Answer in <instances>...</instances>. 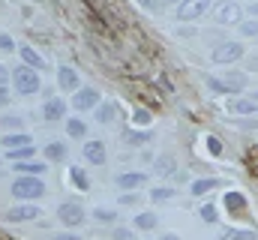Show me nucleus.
Masks as SVG:
<instances>
[{
  "mask_svg": "<svg viewBox=\"0 0 258 240\" xmlns=\"http://www.w3.org/2000/svg\"><path fill=\"white\" fill-rule=\"evenodd\" d=\"M162 240H180V237H177V234H165Z\"/></svg>",
  "mask_w": 258,
  "mask_h": 240,
  "instance_id": "47",
  "label": "nucleus"
},
{
  "mask_svg": "<svg viewBox=\"0 0 258 240\" xmlns=\"http://www.w3.org/2000/svg\"><path fill=\"white\" fill-rule=\"evenodd\" d=\"M243 12H249V15H252V18H258V0H249V6H246V9H243Z\"/></svg>",
  "mask_w": 258,
  "mask_h": 240,
  "instance_id": "40",
  "label": "nucleus"
},
{
  "mask_svg": "<svg viewBox=\"0 0 258 240\" xmlns=\"http://www.w3.org/2000/svg\"><path fill=\"white\" fill-rule=\"evenodd\" d=\"M177 36H195L192 27H177Z\"/></svg>",
  "mask_w": 258,
  "mask_h": 240,
  "instance_id": "43",
  "label": "nucleus"
},
{
  "mask_svg": "<svg viewBox=\"0 0 258 240\" xmlns=\"http://www.w3.org/2000/svg\"><path fill=\"white\" fill-rule=\"evenodd\" d=\"M66 105L63 99H57V96H51V99H45V105H42V117L48 120V123H57V120L66 117Z\"/></svg>",
  "mask_w": 258,
  "mask_h": 240,
  "instance_id": "11",
  "label": "nucleus"
},
{
  "mask_svg": "<svg viewBox=\"0 0 258 240\" xmlns=\"http://www.w3.org/2000/svg\"><path fill=\"white\" fill-rule=\"evenodd\" d=\"M9 78H12V75H9V69H6V66H0V87H6V84H9Z\"/></svg>",
  "mask_w": 258,
  "mask_h": 240,
  "instance_id": "39",
  "label": "nucleus"
},
{
  "mask_svg": "<svg viewBox=\"0 0 258 240\" xmlns=\"http://www.w3.org/2000/svg\"><path fill=\"white\" fill-rule=\"evenodd\" d=\"M12 87H15L18 96H36L42 90V78H39L36 69L18 66V69H12Z\"/></svg>",
  "mask_w": 258,
  "mask_h": 240,
  "instance_id": "2",
  "label": "nucleus"
},
{
  "mask_svg": "<svg viewBox=\"0 0 258 240\" xmlns=\"http://www.w3.org/2000/svg\"><path fill=\"white\" fill-rule=\"evenodd\" d=\"M114 117H117V105L114 102H99L96 105V120L99 123H111Z\"/></svg>",
  "mask_w": 258,
  "mask_h": 240,
  "instance_id": "24",
  "label": "nucleus"
},
{
  "mask_svg": "<svg viewBox=\"0 0 258 240\" xmlns=\"http://www.w3.org/2000/svg\"><path fill=\"white\" fill-rule=\"evenodd\" d=\"M207 147H210V153H213V156H219V153H222V144H219V138H207Z\"/></svg>",
  "mask_w": 258,
  "mask_h": 240,
  "instance_id": "38",
  "label": "nucleus"
},
{
  "mask_svg": "<svg viewBox=\"0 0 258 240\" xmlns=\"http://www.w3.org/2000/svg\"><path fill=\"white\" fill-rule=\"evenodd\" d=\"M138 201H141L138 192H123V195H120V204H123V207H135Z\"/></svg>",
  "mask_w": 258,
  "mask_h": 240,
  "instance_id": "33",
  "label": "nucleus"
},
{
  "mask_svg": "<svg viewBox=\"0 0 258 240\" xmlns=\"http://www.w3.org/2000/svg\"><path fill=\"white\" fill-rule=\"evenodd\" d=\"M177 192L171 189V186H153L150 189V201H168V198H174Z\"/></svg>",
  "mask_w": 258,
  "mask_h": 240,
  "instance_id": "27",
  "label": "nucleus"
},
{
  "mask_svg": "<svg viewBox=\"0 0 258 240\" xmlns=\"http://www.w3.org/2000/svg\"><path fill=\"white\" fill-rule=\"evenodd\" d=\"M204 12H210V0H180L174 15L180 24H189V21H198Z\"/></svg>",
  "mask_w": 258,
  "mask_h": 240,
  "instance_id": "5",
  "label": "nucleus"
},
{
  "mask_svg": "<svg viewBox=\"0 0 258 240\" xmlns=\"http://www.w3.org/2000/svg\"><path fill=\"white\" fill-rule=\"evenodd\" d=\"M57 84H60V90H78L81 87V75L72 69V66H57Z\"/></svg>",
  "mask_w": 258,
  "mask_h": 240,
  "instance_id": "12",
  "label": "nucleus"
},
{
  "mask_svg": "<svg viewBox=\"0 0 258 240\" xmlns=\"http://www.w3.org/2000/svg\"><path fill=\"white\" fill-rule=\"evenodd\" d=\"M54 240H84V237H78V234H57Z\"/></svg>",
  "mask_w": 258,
  "mask_h": 240,
  "instance_id": "44",
  "label": "nucleus"
},
{
  "mask_svg": "<svg viewBox=\"0 0 258 240\" xmlns=\"http://www.w3.org/2000/svg\"><path fill=\"white\" fill-rule=\"evenodd\" d=\"M231 111H234V114H255L258 102L252 99V96H246V99H234V102H231Z\"/></svg>",
  "mask_w": 258,
  "mask_h": 240,
  "instance_id": "23",
  "label": "nucleus"
},
{
  "mask_svg": "<svg viewBox=\"0 0 258 240\" xmlns=\"http://www.w3.org/2000/svg\"><path fill=\"white\" fill-rule=\"evenodd\" d=\"M240 57H243V45H240L237 39L219 42V45L213 48V54H210V60L219 63V66H228V63H234V60H240Z\"/></svg>",
  "mask_w": 258,
  "mask_h": 240,
  "instance_id": "6",
  "label": "nucleus"
},
{
  "mask_svg": "<svg viewBox=\"0 0 258 240\" xmlns=\"http://www.w3.org/2000/svg\"><path fill=\"white\" fill-rule=\"evenodd\" d=\"M0 126H3L6 132H18V129L24 126V120L18 117V114H3V117H0Z\"/></svg>",
  "mask_w": 258,
  "mask_h": 240,
  "instance_id": "28",
  "label": "nucleus"
},
{
  "mask_svg": "<svg viewBox=\"0 0 258 240\" xmlns=\"http://www.w3.org/2000/svg\"><path fill=\"white\" fill-rule=\"evenodd\" d=\"M246 66H249V72H258V57H249V63H246Z\"/></svg>",
  "mask_w": 258,
  "mask_h": 240,
  "instance_id": "45",
  "label": "nucleus"
},
{
  "mask_svg": "<svg viewBox=\"0 0 258 240\" xmlns=\"http://www.w3.org/2000/svg\"><path fill=\"white\" fill-rule=\"evenodd\" d=\"M12 168H15L18 174H33V177H42V174H45V168H48V162L24 159V162H12Z\"/></svg>",
  "mask_w": 258,
  "mask_h": 240,
  "instance_id": "14",
  "label": "nucleus"
},
{
  "mask_svg": "<svg viewBox=\"0 0 258 240\" xmlns=\"http://www.w3.org/2000/svg\"><path fill=\"white\" fill-rule=\"evenodd\" d=\"M18 57L24 60V66L36 69V72H42V69H45V60L39 57V54H36V51L30 48V45H21V48H18Z\"/></svg>",
  "mask_w": 258,
  "mask_h": 240,
  "instance_id": "16",
  "label": "nucleus"
},
{
  "mask_svg": "<svg viewBox=\"0 0 258 240\" xmlns=\"http://www.w3.org/2000/svg\"><path fill=\"white\" fill-rule=\"evenodd\" d=\"M57 219L69 225V228H75V225H81L84 219H87V213H84V207L78 204V201H63L60 207H57Z\"/></svg>",
  "mask_w": 258,
  "mask_h": 240,
  "instance_id": "7",
  "label": "nucleus"
},
{
  "mask_svg": "<svg viewBox=\"0 0 258 240\" xmlns=\"http://www.w3.org/2000/svg\"><path fill=\"white\" fill-rule=\"evenodd\" d=\"M135 120H138V123H150V114H147V111H135Z\"/></svg>",
  "mask_w": 258,
  "mask_h": 240,
  "instance_id": "41",
  "label": "nucleus"
},
{
  "mask_svg": "<svg viewBox=\"0 0 258 240\" xmlns=\"http://www.w3.org/2000/svg\"><path fill=\"white\" fill-rule=\"evenodd\" d=\"M207 87L216 90V93H240V90L246 87V75H243V72H225L222 78L210 75V78H207Z\"/></svg>",
  "mask_w": 258,
  "mask_h": 240,
  "instance_id": "4",
  "label": "nucleus"
},
{
  "mask_svg": "<svg viewBox=\"0 0 258 240\" xmlns=\"http://www.w3.org/2000/svg\"><path fill=\"white\" fill-rule=\"evenodd\" d=\"M141 3V9H147V12H153V15H159L165 6H162V0H138Z\"/></svg>",
  "mask_w": 258,
  "mask_h": 240,
  "instance_id": "32",
  "label": "nucleus"
},
{
  "mask_svg": "<svg viewBox=\"0 0 258 240\" xmlns=\"http://www.w3.org/2000/svg\"><path fill=\"white\" fill-rule=\"evenodd\" d=\"M216 186H219L216 177H201V180H195L192 186H189V192H192V195H204V192H210V189H216Z\"/></svg>",
  "mask_w": 258,
  "mask_h": 240,
  "instance_id": "25",
  "label": "nucleus"
},
{
  "mask_svg": "<svg viewBox=\"0 0 258 240\" xmlns=\"http://www.w3.org/2000/svg\"><path fill=\"white\" fill-rule=\"evenodd\" d=\"M99 105V90H93V87H78L75 93H72V108L75 111H93Z\"/></svg>",
  "mask_w": 258,
  "mask_h": 240,
  "instance_id": "8",
  "label": "nucleus"
},
{
  "mask_svg": "<svg viewBox=\"0 0 258 240\" xmlns=\"http://www.w3.org/2000/svg\"><path fill=\"white\" fill-rule=\"evenodd\" d=\"M201 219H204V222H216V207H213V204H204V207H201Z\"/></svg>",
  "mask_w": 258,
  "mask_h": 240,
  "instance_id": "34",
  "label": "nucleus"
},
{
  "mask_svg": "<svg viewBox=\"0 0 258 240\" xmlns=\"http://www.w3.org/2000/svg\"><path fill=\"white\" fill-rule=\"evenodd\" d=\"M36 156V147L27 144V147H15V150H6V159L9 162H24V159H33Z\"/></svg>",
  "mask_w": 258,
  "mask_h": 240,
  "instance_id": "20",
  "label": "nucleus"
},
{
  "mask_svg": "<svg viewBox=\"0 0 258 240\" xmlns=\"http://www.w3.org/2000/svg\"><path fill=\"white\" fill-rule=\"evenodd\" d=\"M6 219H9V222H33V219H39V207H36L33 201L15 204V207L6 210Z\"/></svg>",
  "mask_w": 258,
  "mask_h": 240,
  "instance_id": "9",
  "label": "nucleus"
},
{
  "mask_svg": "<svg viewBox=\"0 0 258 240\" xmlns=\"http://www.w3.org/2000/svg\"><path fill=\"white\" fill-rule=\"evenodd\" d=\"M114 240H135V234L129 228H114Z\"/></svg>",
  "mask_w": 258,
  "mask_h": 240,
  "instance_id": "37",
  "label": "nucleus"
},
{
  "mask_svg": "<svg viewBox=\"0 0 258 240\" xmlns=\"http://www.w3.org/2000/svg\"><path fill=\"white\" fill-rule=\"evenodd\" d=\"M180 0H162V6H177Z\"/></svg>",
  "mask_w": 258,
  "mask_h": 240,
  "instance_id": "46",
  "label": "nucleus"
},
{
  "mask_svg": "<svg viewBox=\"0 0 258 240\" xmlns=\"http://www.w3.org/2000/svg\"><path fill=\"white\" fill-rule=\"evenodd\" d=\"M0 105H9V90L6 87H0Z\"/></svg>",
  "mask_w": 258,
  "mask_h": 240,
  "instance_id": "42",
  "label": "nucleus"
},
{
  "mask_svg": "<svg viewBox=\"0 0 258 240\" xmlns=\"http://www.w3.org/2000/svg\"><path fill=\"white\" fill-rule=\"evenodd\" d=\"M0 51H15V39L6 36V33H0Z\"/></svg>",
  "mask_w": 258,
  "mask_h": 240,
  "instance_id": "35",
  "label": "nucleus"
},
{
  "mask_svg": "<svg viewBox=\"0 0 258 240\" xmlns=\"http://www.w3.org/2000/svg\"><path fill=\"white\" fill-rule=\"evenodd\" d=\"M240 33H243V36H258V18L243 21V24H240Z\"/></svg>",
  "mask_w": 258,
  "mask_h": 240,
  "instance_id": "31",
  "label": "nucleus"
},
{
  "mask_svg": "<svg viewBox=\"0 0 258 240\" xmlns=\"http://www.w3.org/2000/svg\"><path fill=\"white\" fill-rule=\"evenodd\" d=\"M171 168H174V165H171V159H168V156H162V159L156 162V171H159V174H168Z\"/></svg>",
  "mask_w": 258,
  "mask_h": 240,
  "instance_id": "36",
  "label": "nucleus"
},
{
  "mask_svg": "<svg viewBox=\"0 0 258 240\" xmlns=\"http://www.w3.org/2000/svg\"><path fill=\"white\" fill-rule=\"evenodd\" d=\"M225 210L228 213H243L246 210V198L240 192H225Z\"/></svg>",
  "mask_w": 258,
  "mask_h": 240,
  "instance_id": "19",
  "label": "nucleus"
},
{
  "mask_svg": "<svg viewBox=\"0 0 258 240\" xmlns=\"http://www.w3.org/2000/svg\"><path fill=\"white\" fill-rule=\"evenodd\" d=\"M219 240H255V234L243 231V228H228L225 234H219Z\"/></svg>",
  "mask_w": 258,
  "mask_h": 240,
  "instance_id": "29",
  "label": "nucleus"
},
{
  "mask_svg": "<svg viewBox=\"0 0 258 240\" xmlns=\"http://www.w3.org/2000/svg\"><path fill=\"white\" fill-rule=\"evenodd\" d=\"M0 144H3L6 150H15V147H27V144H33V141H30L27 132H6V135L0 138Z\"/></svg>",
  "mask_w": 258,
  "mask_h": 240,
  "instance_id": "15",
  "label": "nucleus"
},
{
  "mask_svg": "<svg viewBox=\"0 0 258 240\" xmlns=\"http://www.w3.org/2000/svg\"><path fill=\"white\" fill-rule=\"evenodd\" d=\"M69 180H72V186H75V189H81V192H87V189H90V177H87V171H81L78 165H72V168H69Z\"/></svg>",
  "mask_w": 258,
  "mask_h": 240,
  "instance_id": "22",
  "label": "nucleus"
},
{
  "mask_svg": "<svg viewBox=\"0 0 258 240\" xmlns=\"http://www.w3.org/2000/svg\"><path fill=\"white\" fill-rule=\"evenodd\" d=\"M9 192L18 201H39L45 195V183H42V177H33V174H18L12 180Z\"/></svg>",
  "mask_w": 258,
  "mask_h": 240,
  "instance_id": "1",
  "label": "nucleus"
},
{
  "mask_svg": "<svg viewBox=\"0 0 258 240\" xmlns=\"http://www.w3.org/2000/svg\"><path fill=\"white\" fill-rule=\"evenodd\" d=\"M156 222H159V219H156V213L144 210V213H138V216H135V222H132V225H135L138 231H153V228H156Z\"/></svg>",
  "mask_w": 258,
  "mask_h": 240,
  "instance_id": "21",
  "label": "nucleus"
},
{
  "mask_svg": "<svg viewBox=\"0 0 258 240\" xmlns=\"http://www.w3.org/2000/svg\"><path fill=\"white\" fill-rule=\"evenodd\" d=\"M45 159H48V162H63L66 159V144L63 141H48V144H45Z\"/></svg>",
  "mask_w": 258,
  "mask_h": 240,
  "instance_id": "18",
  "label": "nucleus"
},
{
  "mask_svg": "<svg viewBox=\"0 0 258 240\" xmlns=\"http://www.w3.org/2000/svg\"><path fill=\"white\" fill-rule=\"evenodd\" d=\"M123 141L126 144H144V141H150V132H123Z\"/></svg>",
  "mask_w": 258,
  "mask_h": 240,
  "instance_id": "30",
  "label": "nucleus"
},
{
  "mask_svg": "<svg viewBox=\"0 0 258 240\" xmlns=\"http://www.w3.org/2000/svg\"><path fill=\"white\" fill-rule=\"evenodd\" d=\"M93 219H96V222H102V225H114V222H117V210L96 207V210H93Z\"/></svg>",
  "mask_w": 258,
  "mask_h": 240,
  "instance_id": "26",
  "label": "nucleus"
},
{
  "mask_svg": "<svg viewBox=\"0 0 258 240\" xmlns=\"http://www.w3.org/2000/svg\"><path fill=\"white\" fill-rule=\"evenodd\" d=\"M66 135H69V138H78V141L87 138V123L81 117H69L66 120Z\"/></svg>",
  "mask_w": 258,
  "mask_h": 240,
  "instance_id": "17",
  "label": "nucleus"
},
{
  "mask_svg": "<svg viewBox=\"0 0 258 240\" xmlns=\"http://www.w3.org/2000/svg\"><path fill=\"white\" fill-rule=\"evenodd\" d=\"M144 183H147V174H141V171H123V174H117V186L123 192H135Z\"/></svg>",
  "mask_w": 258,
  "mask_h": 240,
  "instance_id": "13",
  "label": "nucleus"
},
{
  "mask_svg": "<svg viewBox=\"0 0 258 240\" xmlns=\"http://www.w3.org/2000/svg\"><path fill=\"white\" fill-rule=\"evenodd\" d=\"M210 15H213V21L222 24V27L240 24V21H243V6H240L237 0H222V3H216V6L210 9Z\"/></svg>",
  "mask_w": 258,
  "mask_h": 240,
  "instance_id": "3",
  "label": "nucleus"
},
{
  "mask_svg": "<svg viewBox=\"0 0 258 240\" xmlns=\"http://www.w3.org/2000/svg\"><path fill=\"white\" fill-rule=\"evenodd\" d=\"M81 153H84V159H87L90 165H105V159H108V150H105V141H84V147H81Z\"/></svg>",
  "mask_w": 258,
  "mask_h": 240,
  "instance_id": "10",
  "label": "nucleus"
}]
</instances>
